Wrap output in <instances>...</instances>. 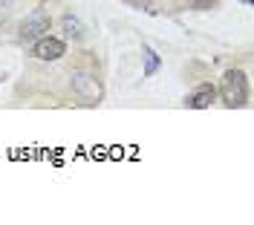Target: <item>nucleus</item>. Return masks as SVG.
Here are the masks:
<instances>
[{
	"label": "nucleus",
	"instance_id": "obj_6",
	"mask_svg": "<svg viewBox=\"0 0 254 225\" xmlns=\"http://www.w3.org/2000/svg\"><path fill=\"white\" fill-rule=\"evenodd\" d=\"M159 64H162V61H159V55H156V52H153L150 47H144V69H142L144 78L156 75V72H159Z\"/></svg>",
	"mask_w": 254,
	"mask_h": 225
},
{
	"label": "nucleus",
	"instance_id": "obj_5",
	"mask_svg": "<svg viewBox=\"0 0 254 225\" xmlns=\"http://www.w3.org/2000/svg\"><path fill=\"white\" fill-rule=\"evenodd\" d=\"M214 98H217V87H214V84H199V87L185 98V107H190V110H205V107H211Z\"/></svg>",
	"mask_w": 254,
	"mask_h": 225
},
{
	"label": "nucleus",
	"instance_id": "obj_2",
	"mask_svg": "<svg viewBox=\"0 0 254 225\" xmlns=\"http://www.w3.org/2000/svg\"><path fill=\"white\" fill-rule=\"evenodd\" d=\"M72 90L81 96L84 104H98V98H101V84L90 72H75L72 75Z\"/></svg>",
	"mask_w": 254,
	"mask_h": 225
},
{
	"label": "nucleus",
	"instance_id": "obj_1",
	"mask_svg": "<svg viewBox=\"0 0 254 225\" xmlns=\"http://www.w3.org/2000/svg\"><path fill=\"white\" fill-rule=\"evenodd\" d=\"M220 98L225 107H246L249 101V81H246V72L243 69H228L222 75V84H220Z\"/></svg>",
	"mask_w": 254,
	"mask_h": 225
},
{
	"label": "nucleus",
	"instance_id": "obj_4",
	"mask_svg": "<svg viewBox=\"0 0 254 225\" xmlns=\"http://www.w3.org/2000/svg\"><path fill=\"white\" fill-rule=\"evenodd\" d=\"M49 26H52V20H49L47 12H35L32 17L23 20V26H20V38H23V41H38V38L49 35Z\"/></svg>",
	"mask_w": 254,
	"mask_h": 225
},
{
	"label": "nucleus",
	"instance_id": "obj_8",
	"mask_svg": "<svg viewBox=\"0 0 254 225\" xmlns=\"http://www.w3.org/2000/svg\"><path fill=\"white\" fill-rule=\"evenodd\" d=\"M214 3H217V0H193V9H199V12H202V9L214 6Z\"/></svg>",
	"mask_w": 254,
	"mask_h": 225
},
{
	"label": "nucleus",
	"instance_id": "obj_3",
	"mask_svg": "<svg viewBox=\"0 0 254 225\" xmlns=\"http://www.w3.org/2000/svg\"><path fill=\"white\" fill-rule=\"evenodd\" d=\"M64 52H66L64 41H61V38H49V35L38 38V41H35V47H32V55H35L38 61H58Z\"/></svg>",
	"mask_w": 254,
	"mask_h": 225
},
{
	"label": "nucleus",
	"instance_id": "obj_9",
	"mask_svg": "<svg viewBox=\"0 0 254 225\" xmlns=\"http://www.w3.org/2000/svg\"><path fill=\"white\" fill-rule=\"evenodd\" d=\"M9 3H12V0H0V23H3L6 15H9V12H6V9H9Z\"/></svg>",
	"mask_w": 254,
	"mask_h": 225
},
{
	"label": "nucleus",
	"instance_id": "obj_10",
	"mask_svg": "<svg viewBox=\"0 0 254 225\" xmlns=\"http://www.w3.org/2000/svg\"><path fill=\"white\" fill-rule=\"evenodd\" d=\"M243 3H254V0H243Z\"/></svg>",
	"mask_w": 254,
	"mask_h": 225
},
{
	"label": "nucleus",
	"instance_id": "obj_7",
	"mask_svg": "<svg viewBox=\"0 0 254 225\" xmlns=\"http://www.w3.org/2000/svg\"><path fill=\"white\" fill-rule=\"evenodd\" d=\"M64 32L69 35V38H75V41H81V38H84V26H81L72 15H66L64 17Z\"/></svg>",
	"mask_w": 254,
	"mask_h": 225
}]
</instances>
